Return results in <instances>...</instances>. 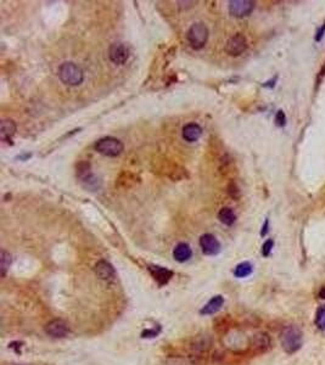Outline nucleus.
Segmentation results:
<instances>
[{"instance_id":"11","label":"nucleus","mask_w":325,"mask_h":365,"mask_svg":"<svg viewBox=\"0 0 325 365\" xmlns=\"http://www.w3.org/2000/svg\"><path fill=\"white\" fill-rule=\"evenodd\" d=\"M95 274L99 276L102 280H112L116 276L115 268L112 267L111 263H108L107 261H99V262L95 264Z\"/></svg>"},{"instance_id":"8","label":"nucleus","mask_w":325,"mask_h":365,"mask_svg":"<svg viewBox=\"0 0 325 365\" xmlns=\"http://www.w3.org/2000/svg\"><path fill=\"white\" fill-rule=\"evenodd\" d=\"M45 332L54 339H63L68 335V325L61 319H54L45 325Z\"/></svg>"},{"instance_id":"19","label":"nucleus","mask_w":325,"mask_h":365,"mask_svg":"<svg viewBox=\"0 0 325 365\" xmlns=\"http://www.w3.org/2000/svg\"><path fill=\"white\" fill-rule=\"evenodd\" d=\"M12 263V257L9 252H6L5 250L1 251V255H0V270H1V276L6 275L7 270L10 269V265Z\"/></svg>"},{"instance_id":"21","label":"nucleus","mask_w":325,"mask_h":365,"mask_svg":"<svg viewBox=\"0 0 325 365\" xmlns=\"http://www.w3.org/2000/svg\"><path fill=\"white\" fill-rule=\"evenodd\" d=\"M273 246H274V241H273L272 239H269V240H267L264 243H263L262 255L264 256V257L270 256V253H272V250H273Z\"/></svg>"},{"instance_id":"13","label":"nucleus","mask_w":325,"mask_h":365,"mask_svg":"<svg viewBox=\"0 0 325 365\" xmlns=\"http://www.w3.org/2000/svg\"><path fill=\"white\" fill-rule=\"evenodd\" d=\"M224 304V298L223 296L217 295L215 297L211 298L205 305L200 309V314L201 315H212L215 313L218 312L219 309L222 308V305Z\"/></svg>"},{"instance_id":"18","label":"nucleus","mask_w":325,"mask_h":365,"mask_svg":"<svg viewBox=\"0 0 325 365\" xmlns=\"http://www.w3.org/2000/svg\"><path fill=\"white\" fill-rule=\"evenodd\" d=\"M253 267L250 262H243L240 264H238L234 269V275L239 279L246 278V276L251 275L252 274Z\"/></svg>"},{"instance_id":"4","label":"nucleus","mask_w":325,"mask_h":365,"mask_svg":"<svg viewBox=\"0 0 325 365\" xmlns=\"http://www.w3.org/2000/svg\"><path fill=\"white\" fill-rule=\"evenodd\" d=\"M95 150L104 156L116 157L123 151V144L121 140L116 139V138L106 137L97 142Z\"/></svg>"},{"instance_id":"14","label":"nucleus","mask_w":325,"mask_h":365,"mask_svg":"<svg viewBox=\"0 0 325 365\" xmlns=\"http://www.w3.org/2000/svg\"><path fill=\"white\" fill-rule=\"evenodd\" d=\"M193 256V251H191V247L185 243H181L176 246L173 251V257L177 262H186L189 261Z\"/></svg>"},{"instance_id":"25","label":"nucleus","mask_w":325,"mask_h":365,"mask_svg":"<svg viewBox=\"0 0 325 365\" xmlns=\"http://www.w3.org/2000/svg\"><path fill=\"white\" fill-rule=\"evenodd\" d=\"M157 335H159V331H155V330H146L142 332V337H155Z\"/></svg>"},{"instance_id":"9","label":"nucleus","mask_w":325,"mask_h":365,"mask_svg":"<svg viewBox=\"0 0 325 365\" xmlns=\"http://www.w3.org/2000/svg\"><path fill=\"white\" fill-rule=\"evenodd\" d=\"M200 247L207 256H216L221 252V243L212 234H203L200 238Z\"/></svg>"},{"instance_id":"22","label":"nucleus","mask_w":325,"mask_h":365,"mask_svg":"<svg viewBox=\"0 0 325 365\" xmlns=\"http://www.w3.org/2000/svg\"><path fill=\"white\" fill-rule=\"evenodd\" d=\"M275 124H277L278 127H284V125L286 124V116H285L283 110H279L277 112V115H275Z\"/></svg>"},{"instance_id":"23","label":"nucleus","mask_w":325,"mask_h":365,"mask_svg":"<svg viewBox=\"0 0 325 365\" xmlns=\"http://www.w3.org/2000/svg\"><path fill=\"white\" fill-rule=\"evenodd\" d=\"M324 34H325V23L322 27H319L318 31H317L316 36H314V39H316V41H318V43H319V41L323 39Z\"/></svg>"},{"instance_id":"7","label":"nucleus","mask_w":325,"mask_h":365,"mask_svg":"<svg viewBox=\"0 0 325 365\" xmlns=\"http://www.w3.org/2000/svg\"><path fill=\"white\" fill-rule=\"evenodd\" d=\"M110 60L116 65H123L129 59V49L123 43H115L108 49Z\"/></svg>"},{"instance_id":"15","label":"nucleus","mask_w":325,"mask_h":365,"mask_svg":"<svg viewBox=\"0 0 325 365\" xmlns=\"http://www.w3.org/2000/svg\"><path fill=\"white\" fill-rule=\"evenodd\" d=\"M203 135V129L196 123H189L183 128V138L189 142H194L200 139Z\"/></svg>"},{"instance_id":"24","label":"nucleus","mask_w":325,"mask_h":365,"mask_svg":"<svg viewBox=\"0 0 325 365\" xmlns=\"http://www.w3.org/2000/svg\"><path fill=\"white\" fill-rule=\"evenodd\" d=\"M229 194H230L233 197H235V199L236 197H239V189H238V186L234 184V182H231V184L229 185Z\"/></svg>"},{"instance_id":"26","label":"nucleus","mask_w":325,"mask_h":365,"mask_svg":"<svg viewBox=\"0 0 325 365\" xmlns=\"http://www.w3.org/2000/svg\"><path fill=\"white\" fill-rule=\"evenodd\" d=\"M268 226H269V221H268V219H265L264 224H263V226H262V230H261V235L265 236V234L268 233Z\"/></svg>"},{"instance_id":"29","label":"nucleus","mask_w":325,"mask_h":365,"mask_svg":"<svg viewBox=\"0 0 325 365\" xmlns=\"http://www.w3.org/2000/svg\"><path fill=\"white\" fill-rule=\"evenodd\" d=\"M323 76H325V65H324L323 70H322V72H321V76H319V77H323Z\"/></svg>"},{"instance_id":"16","label":"nucleus","mask_w":325,"mask_h":365,"mask_svg":"<svg viewBox=\"0 0 325 365\" xmlns=\"http://www.w3.org/2000/svg\"><path fill=\"white\" fill-rule=\"evenodd\" d=\"M16 132V124L12 120H2L0 124V138L4 142H11V138L14 137Z\"/></svg>"},{"instance_id":"2","label":"nucleus","mask_w":325,"mask_h":365,"mask_svg":"<svg viewBox=\"0 0 325 365\" xmlns=\"http://www.w3.org/2000/svg\"><path fill=\"white\" fill-rule=\"evenodd\" d=\"M59 77L65 83L66 85H75L81 84L83 82V71L80 66H77L73 62H65L59 68Z\"/></svg>"},{"instance_id":"10","label":"nucleus","mask_w":325,"mask_h":365,"mask_svg":"<svg viewBox=\"0 0 325 365\" xmlns=\"http://www.w3.org/2000/svg\"><path fill=\"white\" fill-rule=\"evenodd\" d=\"M269 347L270 337L268 336V334L260 332V334H256L255 336L251 339V348L255 352H257V353H263V352L268 351Z\"/></svg>"},{"instance_id":"20","label":"nucleus","mask_w":325,"mask_h":365,"mask_svg":"<svg viewBox=\"0 0 325 365\" xmlns=\"http://www.w3.org/2000/svg\"><path fill=\"white\" fill-rule=\"evenodd\" d=\"M316 324L319 329H325V304L321 305L317 309Z\"/></svg>"},{"instance_id":"1","label":"nucleus","mask_w":325,"mask_h":365,"mask_svg":"<svg viewBox=\"0 0 325 365\" xmlns=\"http://www.w3.org/2000/svg\"><path fill=\"white\" fill-rule=\"evenodd\" d=\"M304 344V334L300 330V327L295 325H289L283 329L280 334V345L285 353L294 354L297 351H300Z\"/></svg>"},{"instance_id":"6","label":"nucleus","mask_w":325,"mask_h":365,"mask_svg":"<svg viewBox=\"0 0 325 365\" xmlns=\"http://www.w3.org/2000/svg\"><path fill=\"white\" fill-rule=\"evenodd\" d=\"M255 9V2L250 0H234L229 2V12L235 17L248 16Z\"/></svg>"},{"instance_id":"17","label":"nucleus","mask_w":325,"mask_h":365,"mask_svg":"<svg viewBox=\"0 0 325 365\" xmlns=\"http://www.w3.org/2000/svg\"><path fill=\"white\" fill-rule=\"evenodd\" d=\"M218 219L223 224H225V225L230 226V225H233L234 223H235L236 216H235V213H234L233 209L229 208V207H223V208H222L221 211H219Z\"/></svg>"},{"instance_id":"5","label":"nucleus","mask_w":325,"mask_h":365,"mask_svg":"<svg viewBox=\"0 0 325 365\" xmlns=\"http://www.w3.org/2000/svg\"><path fill=\"white\" fill-rule=\"evenodd\" d=\"M247 48V41L243 34L238 33L228 39L225 44V51L230 56H239Z\"/></svg>"},{"instance_id":"28","label":"nucleus","mask_w":325,"mask_h":365,"mask_svg":"<svg viewBox=\"0 0 325 365\" xmlns=\"http://www.w3.org/2000/svg\"><path fill=\"white\" fill-rule=\"evenodd\" d=\"M319 297L325 300V287H323L321 291H319Z\"/></svg>"},{"instance_id":"12","label":"nucleus","mask_w":325,"mask_h":365,"mask_svg":"<svg viewBox=\"0 0 325 365\" xmlns=\"http://www.w3.org/2000/svg\"><path fill=\"white\" fill-rule=\"evenodd\" d=\"M149 270L150 273H151V275L154 276L155 280L159 283L160 286L168 283V281L171 280L172 276H173V272H172V270L163 267H159V265H150Z\"/></svg>"},{"instance_id":"3","label":"nucleus","mask_w":325,"mask_h":365,"mask_svg":"<svg viewBox=\"0 0 325 365\" xmlns=\"http://www.w3.org/2000/svg\"><path fill=\"white\" fill-rule=\"evenodd\" d=\"M186 39L191 48L200 50L205 46L208 39V29L203 23H194L186 33Z\"/></svg>"},{"instance_id":"27","label":"nucleus","mask_w":325,"mask_h":365,"mask_svg":"<svg viewBox=\"0 0 325 365\" xmlns=\"http://www.w3.org/2000/svg\"><path fill=\"white\" fill-rule=\"evenodd\" d=\"M275 81H277V78H273V80H272V81H269V82H267V83H265V84H264V87H269V88H273V87H274V84H275Z\"/></svg>"}]
</instances>
